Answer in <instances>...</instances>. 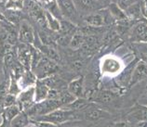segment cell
Here are the masks:
<instances>
[{
    "label": "cell",
    "instance_id": "21",
    "mask_svg": "<svg viewBox=\"0 0 147 127\" xmlns=\"http://www.w3.org/2000/svg\"><path fill=\"white\" fill-rule=\"evenodd\" d=\"M24 7V1H7L6 9L13 10H22Z\"/></svg>",
    "mask_w": 147,
    "mask_h": 127
},
{
    "label": "cell",
    "instance_id": "10",
    "mask_svg": "<svg viewBox=\"0 0 147 127\" xmlns=\"http://www.w3.org/2000/svg\"><path fill=\"white\" fill-rule=\"evenodd\" d=\"M57 4L63 16L69 18L70 20L76 16V7L74 1H57Z\"/></svg>",
    "mask_w": 147,
    "mask_h": 127
},
{
    "label": "cell",
    "instance_id": "22",
    "mask_svg": "<svg viewBox=\"0 0 147 127\" xmlns=\"http://www.w3.org/2000/svg\"><path fill=\"white\" fill-rule=\"evenodd\" d=\"M17 104V97H15L13 95L7 94L5 98H4V101H3V106L4 108H9L10 106L16 105Z\"/></svg>",
    "mask_w": 147,
    "mask_h": 127
},
{
    "label": "cell",
    "instance_id": "29",
    "mask_svg": "<svg viewBox=\"0 0 147 127\" xmlns=\"http://www.w3.org/2000/svg\"><path fill=\"white\" fill-rule=\"evenodd\" d=\"M0 104H1V101H0Z\"/></svg>",
    "mask_w": 147,
    "mask_h": 127
},
{
    "label": "cell",
    "instance_id": "4",
    "mask_svg": "<svg viewBox=\"0 0 147 127\" xmlns=\"http://www.w3.org/2000/svg\"><path fill=\"white\" fill-rule=\"evenodd\" d=\"M18 39L22 44L31 45L34 41V31L28 21L24 20L19 28Z\"/></svg>",
    "mask_w": 147,
    "mask_h": 127
},
{
    "label": "cell",
    "instance_id": "16",
    "mask_svg": "<svg viewBox=\"0 0 147 127\" xmlns=\"http://www.w3.org/2000/svg\"><path fill=\"white\" fill-rule=\"evenodd\" d=\"M20 113H21V109H20V107H19L18 104H16V105L10 106L9 108H6L5 110H4L3 116L7 122H10L15 117L18 116Z\"/></svg>",
    "mask_w": 147,
    "mask_h": 127
},
{
    "label": "cell",
    "instance_id": "28",
    "mask_svg": "<svg viewBox=\"0 0 147 127\" xmlns=\"http://www.w3.org/2000/svg\"><path fill=\"white\" fill-rule=\"evenodd\" d=\"M27 127H29V126H27ZM30 127H34V125H32V126H30Z\"/></svg>",
    "mask_w": 147,
    "mask_h": 127
},
{
    "label": "cell",
    "instance_id": "18",
    "mask_svg": "<svg viewBox=\"0 0 147 127\" xmlns=\"http://www.w3.org/2000/svg\"><path fill=\"white\" fill-rule=\"evenodd\" d=\"M103 116V112L102 110H100L96 108H92L86 111L85 113V118L88 121H95L98 120V119L102 118Z\"/></svg>",
    "mask_w": 147,
    "mask_h": 127
},
{
    "label": "cell",
    "instance_id": "13",
    "mask_svg": "<svg viewBox=\"0 0 147 127\" xmlns=\"http://www.w3.org/2000/svg\"><path fill=\"white\" fill-rule=\"evenodd\" d=\"M133 37L142 42H147V24L140 23L133 30Z\"/></svg>",
    "mask_w": 147,
    "mask_h": 127
},
{
    "label": "cell",
    "instance_id": "12",
    "mask_svg": "<svg viewBox=\"0 0 147 127\" xmlns=\"http://www.w3.org/2000/svg\"><path fill=\"white\" fill-rule=\"evenodd\" d=\"M6 21L11 24H18L22 19V12L21 10H13V9H7L3 13Z\"/></svg>",
    "mask_w": 147,
    "mask_h": 127
},
{
    "label": "cell",
    "instance_id": "15",
    "mask_svg": "<svg viewBox=\"0 0 147 127\" xmlns=\"http://www.w3.org/2000/svg\"><path fill=\"white\" fill-rule=\"evenodd\" d=\"M85 22L93 27H99L104 24V19L100 14L92 13L85 18Z\"/></svg>",
    "mask_w": 147,
    "mask_h": 127
},
{
    "label": "cell",
    "instance_id": "8",
    "mask_svg": "<svg viewBox=\"0 0 147 127\" xmlns=\"http://www.w3.org/2000/svg\"><path fill=\"white\" fill-rule=\"evenodd\" d=\"M146 77H147V64L144 62V61H140L132 72V75H131V78L129 81V84L130 86H134L135 84L144 80Z\"/></svg>",
    "mask_w": 147,
    "mask_h": 127
},
{
    "label": "cell",
    "instance_id": "24",
    "mask_svg": "<svg viewBox=\"0 0 147 127\" xmlns=\"http://www.w3.org/2000/svg\"><path fill=\"white\" fill-rule=\"evenodd\" d=\"M32 124L34 127H58L56 124H51V122H48L33 121Z\"/></svg>",
    "mask_w": 147,
    "mask_h": 127
},
{
    "label": "cell",
    "instance_id": "6",
    "mask_svg": "<svg viewBox=\"0 0 147 127\" xmlns=\"http://www.w3.org/2000/svg\"><path fill=\"white\" fill-rule=\"evenodd\" d=\"M17 81H18L19 87L22 91L31 87H34L37 82V77L33 72H31L29 70H25L24 72V74H22V76Z\"/></svg>",
    "mask_w": 147,
    "mask_h": 127
},
{
    "label": "cell",
    "instance_id": "25",
    "mask_svg": "<svg viewBox=\"0 0 147 127\" xmlns=\"http://www.w3.org/2000/svg\"><path fill=\"white\" fill-rule=\"evenodd\" d=\"M142 11L144 16H145L147 18V1L142 2Z\"/></svg>",
    "mask_w": 147,
    "mask_h": 127
},
{
    "label": "cell",
    "instance_id": "20",
    "mask_svg": "<svg viewBox=\"0 0 147 127\" xmlns=\"http://www.w3.org/2000/svg\"><path fill=\"white\" fill-rule=\"evenodd\" d=\"M110 11L115 18L119 19V20H123V19L126 18V15L124 14L123 10L121 9V7L115 3L111 4L110 5Z\"/></svg>",
    "mask_w": 147,
    "mask_h": 127
},
{
    "label": "cell",
    "instance_id": "5",
    "mask_svg": "<svg viewBox=\"0 0 147 127\" xmlns=\"http://www.w3.org/2000/svg\"><path fill=\"white\" fill-rule=\"evenodd\" d=\"M34 87L22 90L17 97V104L22 110H29L34 106Z\"/></svg>",
    "mask_w": 147,
    "mask_h": 127
},
{
    "label": "cell",
    "instance_id": "26",
    "mask_svg": "<svg viewBox=\"0 0 147 127\" xmlns=\"http://www.w3.org/2000/svg\"><path fill=\"white\" fill-rule=\"evenodd\" d=\"M135 127H147V120L138 122Z\"/></svg>",
    "mask_w": 147,
    "mask_h": 127
},
{
    "label": "cell",
    "instance_id": "27",
    "mask_svg": "<svg viewBox=\"0 0 147 127\" xmlns=\"http://www.w3.org/2000/svg\"><path fill=\"white\" fill-rule=\"evenodd\" d=\"M114 127H129V125H127V122H117V124H115L114 125Z\"/></svg>",
    "mask_w": 147,
    "mask_h": 127
},
{
    "label": "cell",
    "instance_id": "2",
    "mask_svg": "<svg viewBox=\"0 0 147 127\" xmlns=\"http://www.w3.org/2000/svg\"><path fill=\"white\" fill-rule=\"evenodd\" d=\"M100 70L102 75L115 76L123 70V64L120 59L114 56L103 57L100 63Z\"/></svg>",
    "mask_w": 147,
    "mask_h": 127
},
{
    "label": "cell",
    "instance_id": "9",
    "mask_svg": "<svg viewBox=\"0 0 147 127\" xmlns=\"http://www.w3.org/2000/svg\"><path fill=\"white\" fill-rule=\"evenodd\" d=\"M30 10V16L32 17L34 21L42 27L47 26V20H46V15H45V9H43L40 7V5L34 3L33 6L29 9Z\"/></svg>",
    "mask_w": 147,
    "mask_h": 127
},
{
    "label": "cell",
    "instance_id": "1",
    "mask_svg": "<svg viewBox=\"0 0 147 127\" xmlns=\"http://www.w3.org/2000/svg\"><path fill=\"white\" fill-rule=\"evenodd\" d=\"M76 118V115L73 110H64V109H58L56 110L49 112L43 116H38L34 121L37 122H51L53 124H63L65 122L71 121Z\"/></svg>",
    "mask_w": 147,
    "mask_h": 127
},
{
    "label": "cell",
    "instance_id": "14",
    "mask_svg": "<svg viewBox=\"0 0 147 127\" xmlns=\"http://www.w3.org/2000/svg\"><path fill=\"white\" fill-rule=\"evenodd\" d=\"M28 124V115L24 111H21V113L10 122V127H27Z\"/></svg>",
    "mask_w": 147,
    "mask_h": 127
},
{
    "label": "cell",
    "instance_id": "23",
    "mask_svg": "<svg viewBox=\"0 0 147 127\" xmlns=\"http://www.w3.org/2000/svg\"><path fill=\"white\" fill-rule=\"evenodd\" d=\"M113 99H114V95L111 92L104 91L100 94V100L102 102H110Z\"/></svg>",
    "mask_w": 147,
    "mask_h": 127
},
{
    "label": "cell",
    "instance_id": "19",
    "mask_svg": "<svg viewBox=\"0 0 147 127\" xmlns=\"http://www.w3.org/2000/svg\"><path fill=\"white\" fill-rule=\"evenodd\" d=\"M84 43V35L82 33H76L71 38L70 41V47L73 49L79 48Z\"/></svg>",
    "mask_w": 147,
    "mask_h": 127
},
{
    "label": "cell",
    "instance_id": "3",
    "mask_svg": "<svg viewBox=\"0 0 147 127\" xmlns=\"http://www.w3.org/2000/svg\"><path fill=\"white\" fill-rule=\"evenodd\" d=\"M17 59L25 70L31 71L32 64V48L31 45L22 44L17 47Z\"/></svg>",
    "mask_w": 147,
    "mask_h": 127
},
{
    "label": "cell",
    "instance_id": "17",
    "mask_svg": "<svg viewBox=\"0 0 147 127\" xmlns=\"http://www.w3.org/2000/svg\"><path fill=\"white\" fill-rule=\"evenodd\" d=\"M46 20H47V25L49 27L50 30L55 31V32H60L61 31V22L58 19L53 17L48 10H45Z\"/></svg>",
    "mask_w": 147,
    "mask_h": 127
},
{
    "label": "cell",
    "instance_id": "11",
    "mask_svg": "<svg viewBox=\"0 0 147 127\" xmlns=\"http://www.w3.org/2000/svg\"><path fill=\"white\" fill-rule=\"evenodd\" d=\"M83 84L84 78L82 76L73 80L68 84L69 93L72 94L76 98H81V97L83 96Z\"/></svg>",
    "mask_w": 147,
    "mask_h": 127
},
{
    "label": "cell",
    "instance_id": "7",
    "mask_svg": "<svg viewBox=\"0 0 147 127\" xmlns=\"http://www.w3.org/2000/svg\"><path fill=\"white\" fill-rule=\"evenodd\" d=\"M50 88L42 80H38L34 86V103H41L48 98Z\"/></svg>",
    "mask_w": 147,
    "mask_h": 127
}]
</instances>
